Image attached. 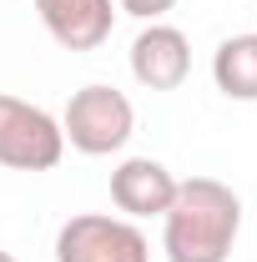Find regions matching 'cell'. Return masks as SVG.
<instances>
[{"instance_id": "obj_3", "label": "cell", "mask_w": 257, "mask_h": 262, "mask_svg": "<svg viewBox=\"0 0 257 262\" xmlns=\"http://www.w3.org/2000/svg\"><path fill=\"white\" fill-rule=\"evenodd\" d=\"M61 157H66L61 116L0 91V166H10V171H51V166H61Z\"/></svg>"}, {"instance_id": "obj_8", "label": "cell", "mask_w": 257, "mask_h": 262, "mask_svg": "<svg viewBox=\"0 0 257 262\" xmlns=\"http://www.w3.org/2000/svg\"><path fill=\"white\" fill-rule=\"evenodd\" d=\"M212 81L227 101H257V31L227 35L212 51Z\"/></svg>"}, {"instance_id": "obj_7", "label": "cell", "mask_w": 257, "mask_h": 262, "mask_svg": "<svg viewBox=\"0 0 257 262\" xmlns=\"http://www.w3.org/2000/svg\"><path fill=\"white\" fill-rule=\"evenodd\" d=\"M177 196V177L157 162V157H126L111 171V202L116 212L141 222V217H161Z\"/></svg>"}, {"instance_id": "obj_1", "label": "cell", "mask_w": 257, "mask_h": 262, "mask_svg": "<svg viewBox=\"0 0 257 262\" xmlns=\"http://www.w3.org/2000/svg\"><path fill=\"white\" fill-rule=\"evenodd\" d=\"M242 232V196L217 177L177 182L172 207L161 212L166 262H227Z\"/></svg>"}, {"instance_id": "obj_4", "label": "cell", "mask_w": 257, "mask_h": 262, "mask_svg": "<svg viewBox=\"0 0 257 262\" xmlns=\"http://www.w3.org/2000/svg\"><path fill=\"white\" fill-rule=\"evenodd\" d=\"M56 262H152V242L131 217L81 212L56 232Z\"/></svg>"}, {"instance_id": "obj_10", "label": "cell", "mask_w": 257, "mask_h": 262, "mask_svg": "<svg viewBox=\"0 0 257 262\" xmlns=\"http://www.w3.org/2000/svg\"><path fill=\"white\" fill-rule=\"evenodd\" d=\"M0 262H15V257H10V252H0Z\"/></svg>"}, {"instance_id": "obj_6", "label": "cell", "mask_w": 257, "mask_h": 262, "mask_svg": "<svg viewBox=\"0 0 257 262\" xmlns=\"http://www.w3.org/2000/svg\"><path fill=\"white\" fill-rule=\"evenodd\" d=\"M35 15L61 51H101L116 31V0H35Z\"/></svg>"}, {"instance_id": "obj_2", "label": "cell", "mask_w": 257, "mask_h": 262, "mask_svg": "<svg viewBox=\"0 0 257 262\" xmlns=\"http://www.w3.org/2000/svg\"><path fill=\"white\" fill-rule=\"evenodd\" d=\"M131 131H136V106H131L126 91H116L106 81L81 86L61 111V136H66V146H76L81 157L121 151L131 141Z\"/></svg>"}, {"instance_id": "obj_9", "label": "cell", "mask_w": 257, "mask_h": 262, "mask_svg": "<svg viewBox=\"0 0 257 262\" xmlns=\"http://www.w3.org/2000/svg\"><path fill=\"white\" fill-rule=\"evenodd\" d=\"M172 5H177V0H116V10H126L136 20H161Z\"/></svg>"}, {"instance_id": "obj_5", "label": "cell", "mask_w": 257, "mask_h": 262, "mask_svg": "<svg viewBox=\"0 0 257 262\" xmlns=\"http://www.w3.org/2000/svg\"><path fill=\"white\" fill-rule=\"evenodd\" d=\"M131 76L146 91H177L192 76V40H187V31H177L166 20H146L141 35L131 40Z\"/></svg>"}]
</instances>
